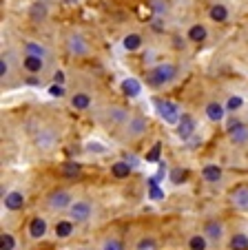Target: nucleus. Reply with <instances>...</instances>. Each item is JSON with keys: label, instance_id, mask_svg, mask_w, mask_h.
<instances>
[{"label": "nucleus", "instance_id": "f257e3e1", "mask_svg": "<svg viewBox=\"0 0 248 250\" xmlns=\"http://www.w3.org/2000/svg\"><path fill=\"white\" fill-rule=\"evenodd\" d=\"M178 76L180 69L175 62H159L146 71V84H151L153 89H162V86H169L171 82L178 80Z\"/></svg>", "mask_w": 248, "mask_h": 250}, {"label": "nucleus", "instance_id": "f03ea898", "mask_svg": "<svg viewBox=\"0 0 248 250\" xmlns=\"http://www.w3.org/2000/svg\"><path fill=\"white\" fill-rule=\"evenodd\" d=\"M129 120H131L129 109L127 106H120V104H111L102 113V122L107 124V126H127Z\"/></svg>", "mask_w": 248, "mask_h": 250}, {"label": "nucleus", "instance_id": "7ed1b4c3", "mask_svg": "<svg viewBox=\"0 0 248 250\" xmlns=\"http://www.w3.org/2000/svg\"><path fill=\"white\" fill-rule=\"evenodd\" d=\"M153 104H155V109H158L159 118H162L164 122H166V124H175V126H178L180 118H182L178 104L171 102V100H159V98L153 100Z\"/></svg>", "mask_w": 248, "mask_h": 250}, {"label": "nucleus", "instance_id": "20e7f679", "mask_svg": "<svg viewBox=\"0 0 248 250\" xmlns=\"http://www.w3.org/2000/svg\"><path fill=\"white\" fill-rule=\"evenodd\" d=\"M93 217V204L89 199H75L69 208V219L75 224H85Z\"/></svg>", "mask_w": 248, "mask_h": 250}, {"label": "nucleus", "instance_id": "39448f33", "mask_svg": "<svg viewBox=\"0 0 248 250\" xmlns=\"http://www.w3.org/2000/svg\"><path fill=\"white\" fill-rule=\"evenodd\" d=\"M71 204H73V197H71L69 190L65 188H58V190H51L47 195V208L53 212H60V210H69Z\"/></svg>", "mask_w": 248, "mask_h": 250}, {"label": "nucleus", "instance_id": "423d86ee", "mask_svg": "<svg viewBox=\"0 0 248 250\" xmlns=\"http://www.w3.org/2000/svg\"><path fill=\"white\" fill-rule=\"evenodd\" d=\"M146 128H149V120L144 115L135 113V115H131V120L124 126V137L127 140H137V137H142L146 133Z\"/></svg>", "mask_w": 248, "mask_h": 250}, {"label": "nucleus", "instance_id": "0eeeda50", "mask_svg": "<svg viewBox=\"0 0 248 250\" xmlns=\"http://www.w3.org/2000/svg\"><path fill=\"white\" fill-rule=\"evenodd\" d=\"M226 133H228L230 142H233L235 146H244L248 144V126L239 120H230L228 126H226Z\"/></svg>", "mask_w": 248, "mask_h": 250}, {"label": "nucleus", "instance_id": "6e6552de", "mask_svg": "<svg viewBox=\"0 0 248 250\" xmlns=\"http://www.w3.org/2000/svg\"><path fill=\"white\" fill-rule=\"evenodd\" d=\"M67 49H69V53H73L75 58H82L89 53V42H87V38L82 33L71 31L69 36H67Z\"/></svg>", "mask_w": 248, "mask_h": 250}, {"label": "nucleus", "instance_id": "1a4fd4ad", "mask_svg": "<svg viewBox=\"0 0 248 250\" xmlns=\"http://www.w3.org/2000/svg\"><path fill=\"white\" fill-rule=\"evenodd\" d=\"M202 235L208 239V244L220 246L222 239H224V224L217 222V219H208V222L204 224V232H202Z\"/></svg>", "mask_w": 248, "mask_h": 250}, {"label": "nucleus", "instance_id": "9d476101", "mask_svg": "<svg viewBox=\"0 0 248 250\" xmlns=\"http://www.w3.org/2000/svg\"><path fill=\"white\" fill-rule=\"evenodd\" d=\"M58 142H60V135L53 128H40L36 135V146L40 151H51V148H56Z\"/></svg>", "mask_w": 248, "mask_h": 250}, {"label": "nucleus", "instance_id": "9b49d317", "mask_svg": "<svg viewBox=\"0 0 248 250\" xmlns=\"http://www.w3.org/2000/svg\"><path fill=\"white\" fill-rule=\"evenodd\" d=\"M178 137L180 140H191L193 135H195V131H197V120L193 118L191 113H182V118H180V122H178Z\"/></svg>", "mask_w": 248, "mask_h": 250}, {"label": "nucleus", "instance_id": "f8f14e48", "mask_svg": "<svg viewBox=\"0 0 248 250\" xmlns=\"http://www.w3.org/2000/svg\"><path fill=\"white\" fill-rule=\"evenodd\" d=\"M27 230H29V237H31V239H43V237L47 235V230H49V224H47V219L45 217L36 215V217H31Z\"/></svg>", "mask_w": 248, "mask_h": 250}, {"label": "nucleus", "instance_id": "ddd939ff", "mask_svg": "<svg viewBox=\"0 0 248 250\" xmlns=\"http://www.w3.org/2000/svg\"><path fill=\"white\" fill-rule=\"evenodd\" d=\"M2 204H5V208L11 212L23 210L24 208V193L23 190H9V193L2 197Z\"/></svg>", "mask_w": 248, "mask_h": 250}, {"label": "nucleus", "instance_id": "4468645a", "mask_svg": "<svg viewBox=\"0 0 248 250\" xmlns=\"http://www.w3.org/2000/svg\"><path fill=\"white\" fill-rule=\"evenodd\" d=\"M222 177H224V170L217 164H206L204 168H202V180H204L206 184H220Z\"/></svg>", "mask_w": 248, "mask_h": 250}, {"label": "nucleus", "instance_id": "2eb2a0df", "mask_svg": "<svg viewBox=\"0 0 248 250\" xmlns=\"http://www.w3.org/2000/svg\"><path fill=\"white\" fill-rule=\"evenodd\" d=\"M228 16H230V11L224 2H213V5L208 7V18H211L213 22L224 24V22H228Z\"/></svg>", "mask_w": 248, "mask_h": 250}, {"label": "nucleus", "instance_id": "dca6fc26", "mask_svg": "<svg viewBox=\"0 0 248 250\" xmlns=\"http://www.w3.org/2000/svg\"><path fill=\"white\" fill-rule=\"evenodd\" d=\"M206 38H208V29H206L202 22H195V24H191V27H188V31H186V40H188V42L202 44Z\"/></svg>", "mask_w": 248, "mask_h": 250}, {"label": "nucleus", "instance_id": "f3484780", "mask_svg": "<svg viewBox=\"0 0 248 250\" xmlns=\"http://www.w3.org/2000/svg\"><path fill=\"white\" fill-rule=\"evenodd\" d=\"M47 18H49V7L45 5V2L36 0V2L29 5V20H31V22H45Z\"/></svg>", "mask_w": 248, "mask_h": 250}, {"label": "nucleus", "instance_id": "a211bd4d", "mask_svg": "<svg viewBox=\"0 0 248 250\" xmlns=\"http://www.w3.org/2000/svg\"><path fill=\"white\" fill-rule=\"evenodd\" d=\"M230 204H233L237 210L248 212V186H239L230 193Z\"/></svg>", "mask_w": 248, "mask_h": 250}, {"label": "nucleus", "instance_id": "6ab92c4d", "mask_svg": "<svg viewBox=\"0 0 248 250\" xmlns=\"http://www.w3.org/2000/svg\"><path fill=\"white\" fill-rule=\"evenodd\" d=\"M204 113H206V118L211 120V122H222V120H224V115H226V104L215 102V100H213V102L206 104Z\"/></svg>", "mask_w": 248, "mask_h": 250}, {"label": "nucleus", "instance_id": "aec40b11", "mask_svg": "<svg viewBox=\"0 0 248 250\" xmlns=\"http://www.w3.org/2000/svg\"><path fill=\"white\" fill-rule=\"evenodd\" d=\"M23 69L31 76L36 73H43L45 71V58H38V56H23Z\"/></svg>", "mask_w": 248, "mask_h": 250}, {"label": "nucleus", "instance_id": "412c9836", "mask_svg": "<svg viewBox=\"0 0 248 250\" xmlns=\"http://www.w3.org/2000/svg\"><path fill=\"white\" fill-rule=\"evenodd\" d=\"M71 106H73L75 111H87L93 104V100H91V95L87 93V91H78V93H73L71 95Z\"/></svg>", "mask_w": 248, "mask_h": 250}, {"label": "nucleus", "instance_id": "4be33fe9", "mask_svg": "<svg viewBox=\"0 0 248 250\" xmlns=\"http://www.w3.org/2000/svg\"><path fill=\"white\" fill-rule=\"evenodd\" d=\"M53 232H56L58 239H67V237H71L75 232V222H71V219H58L56 226H53Z\"/></svg>", "mask_w": 248, "mask_h": 250}, {"label": "nucleus", "instance_id": "5701e85b", "mask_svg": "<svg viewBox=\"0 0 248 250\" xmlns=\"http://www.w3.org/2000/svg\"><path fill=\"white\" fill-rule=\"evenodd\" d=\"M131 173H133V166L129 164L127 160H117V162L111 164V175L115 177V180H127Z\"/></svg>", "mask_w": 248, "mask_h": 250}, {"label": "nucleus", "instance_id": "b1692460", "mask_svg": "<svg viewBox=\"0 0 248 250\" xmlns=\"http://www.w3.org/2000/svg\"><path fill=\"white\" fill-rule=\"evenodd\" d=\"M24 56H38V58H49V49L45 47L43 42H38V40H27L24 42Z\"/></svg>", "mask_w": 248, "mask_h": 250}, {"label": "nucleus", "instance_id": "393cba45", "mask_svg": "<svg viewBox=\"0 0 248 250\" xmlns=\"http://www.w3.org/2000/svg\"><path fill=\"white\" fill-rule=\"evenodd\" d=\"M122 93L127 95V98H137V95L142 93L140 80H135V78H124V80H122Z\"/></svg>", "mask_w": 248, "mask_h": 250}, {"label": "nucleus", "instance_id": "a878e982", "mask_svg": "<svg viewBox=\"0 0 248 250\" xmlns=\"http://www.w3.org/2000/svg\"><path fill=\"white\" fill-rule=\"evenodd\" d=\"M142 44H144V38H142L140 33H127L124 38H122V47L127 49V51H140Z\"/></svg>", "mask_w": 248, "mask_h": 250}, {"label": "nucleus", "instance_id": "bb28decb", "mask_svg": "<svg viewBox=\"0 0 248 250\" xmlns=\"http://www.w3.org/2000/svg\"><path fill=\"white\" fill-rule=\"evenodd\" d=\"M230 250H248V235L246 232H235L228 241Z\"/></svg>", "mask_w": 248, "mask_h": 250}, {"label": "nucleus", "instance_id": "cd10ccee", "mask_svg": "<svg viewBox=\"0 0 248 250\" xmlns=\"http://www.w3.org/2000/svg\"><path fill=\"white\" fill-rule=\"evenodd\" d=\"M188 250H208V239H206L204 235H191V239H188Z\"/></svg>", "mask_w": 248, "mask_h": 250}, {"label": "nucleus", "instance_id": "c85d7f7f", "mask_svg": "<svg viewBox=\"0 0 248 250\" xmlns=\"http://www.w3.org/2000/svg\"><path fill=\"white\" fill-rule=\"evenodd\" d=\"M60 173L65 175V177H78V175L82 173V166H80L78 162H65V164L60 166Z\"/></svg>", "mask_w": 248, "mask_h": 250}, {"label": "nucleus", "instance_id": "c756f323", "mask_svg": "<svg viewBox=\"0 0 248 250\" xmlns=\"http://www.w3.org/2000/svg\"><path fill=\"white\" fill-rule=\"evenodd\" d=\"M169 180L173 182L175 186L184 184V182L188 180V170H186V168H180V166H175V168H171V173H169Z\"/></svg>", "mask_w": 248, "mask_h": 250}, {"label": "nucleus", "instance_id": "7c9ffc66", "mask_svg": "<svg viewBox=\"0 0 248 250\" xmlns=\"http://www.w3.org/2000/svg\"><path fill=\"white\" fill-rule=\"evenodd\" d=\"M149 197L155 199V202L164 199V190L159 188V184H158V180H155V177H151V180H149Z\"/></svg>", "mask_w": 248, "mask_h": 250}, {"label": "nucleus", "instance_id": "2f4dec72", "mask_svg": "<svg viewBox=\"0 0 248 250\" xmlns=\"http://www.w3.org/2000/svg\"><path fill=\"white\" fill-rule=\"evenodd\" d=\"M9 76H11V58L7 53H2V58H0V78L5 82Z\"/></svg>", "mask_w": 248, "mask_h": 250}, {"label": "nucleus", "instance_id": "473e14b6", "mask_svg": "<svg viewBox=\"0 0 248 250\" xmlns=\"http://www.w3.org/2000/svg\"><path fill=\"white\" fill-rule=\"evenodd\" d=\"M158 241L153 239V237H142V239H137L135 244V250H158Z\"/></svg>", "mask_w": 248, "mask_h": 250}, {"label": "nucleus", "instance_id": "72a5a7b5", "mask_svg": "<svg viewBox=\"0 0 248 250\" xmlns=\"http://www.w3.org/2000/svg\"><path fill=\"white\" fill-rule=\"evenodd\" d=\"M14 248H16V237L5 230L0 235V250H14Z\"/></svg>", "mask_w": 248, "mask_h": 250}, {"label": "nucleus", "instance_id": "f704fd0d", "mask_svg": "<svg viewBox=\"0 0 248 250\" xmlns=\"http://www.w3.org/2000/svg\"><path fill=\"white\" fill-rule=\"evenodd\" d=\"M102 250H127L124 248V241L117 239V237H109L102 241Z\"/></svg>", "mask_w": 248, "mask_h": 250}, {"label": "nucleus", "instance_id": "c9c22d12", "mask_svg": "<svg viewBox=\"0 0 248 250\" xmlns=\"http://www.w3.org/2000/svg\"><path fill=\"white\" fill-rule=\"evenodd\" d=\"M242 106H244V98H242V95H230V98L226 100V111H230V113L239 111Z\"/></svg>", "mask_w": 248, "mask_h": 250}, {"label": "nucleus", "instance_id": "e433bc0d", "mask_svg": "<svg viewBox=\"0 0 248 250\" xmlns=\"http://www.w3.org/2000/svg\"><path fill=\"white\" fill-rule=\"evenodd\" d=\"M151 9H153V14H158V18H159V16H164L169 11V2H166V0H151Z\"/></svg>", "mask_w": 248, "mask_h": 250}, {"label": "nucleus", "instance_id": "4c0bfd02", "mask_svg": "<svg viewBox=\"0 0 248 250\" xmlns=\"http://www.w3.org/2000/svg\"><path fill=\"white\" fill-rule=\"evenodd\" d=\"M159 151H162V144L158 142V144H155V146L146 153V162H158L159 160Z\"/></svg>", "mask_w": 248, "mask_h": 250}, {"label": "nucleus", "instance_id": "58836bf2", "mask_svg": "<svg viewBox=\"0 0 248 250\" xmlns=\"http://www.w3.org/2000/svg\"><path fill=\"white\" fill-rule=\"evenodd\" d=\"M65 86L62 84H51L49 86V95H53V98H65Z\"/></svg>", "mask_w": 248, "mask_h": 250}, {"label": "nucleus", "instance_id": "ea45409f", "mask_svg": "<svg viewBox=\"0 0 248 250\" xmlns=\"http://www.w3.org/2000/svg\"><path fill=\"white\" fill-rule=\"evenodd\" d=\"M87 151H95V153H104L107 151V148L102 146V144H98V142H89V144H87Z\"/></svg>", "mask_w": 248, "mask_h": 250}, {"label": "nucleus", "instance_id": "a19ab883", "mask_svg": "<svg viewBox=\"0 0 248 250\" xmlns=\"http://www.w3.org/2000/svg\"><path fill=\"white\" fill-rule=\"evenodd\" d=\"M53 84L65 86V73H62V71H56V73H53Z\"/></svg>", "mask_w": 248, "mask_h": 250}, {"label": "nucleus", "instance_id": "79ce46f5", "mask_svg": "<svg viewBox=\"0 0 248 250\" xmlns=\"http://www.w3.org/2000/svg\"><path fill=\"white\" fill-rule=\"evenodd\" d=\"M153 29H155V31H164V24H162V18H155V20H153Z\"/></svg>", "mask_w": 248, "mask_h": 250}, {"label": "nucleus", "instance_id": "37998d69", "mask_svg": "<svg viewBox=\"0 0 248 250\" xmlns=\"http://www.w3.org/2000/svg\"><path fill=\"white\" fill-rule=\"evenodd\" d=\"M173 40H175V47H184V44H186V42H184L186 38H180V36H178V38H173Z\"/></svg>", "mask_w": 248, "mask_h": 250}]
</instances>
